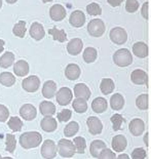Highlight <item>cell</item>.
<instances>
[{
  "instance_id": "1f68e13d",
  "label": "cell",
  "mask_w": 151,
  "mask_h": 159,
  "mask_svg": "<svg viewBox=\"0 0 151 159\" xmlns=\"http://www.w3.org/2000/svg\"><path fill=\"white\" fill-rule=\"evenodd\" d=\"M72 107L74 111H76L77 113H85L86 110H88V103L85 99H81V98H76V99L73 101L72 103Z\"/></svg>"
},
{
  "instance_id": "603a6c76",
  "label": "cell",
  "mask_w": 151,
  "mask_h": 159,
  "mask_svg": "<svg viewBox=\"0 0 151 159\" xmlns=\"http://www.w3.org/2000/svg\"><path fill=\"white\" fill-rule=\"evenodd\" d=\"M80 73H81V71H80V68L76 64H69L65 69V76L69 80L74 81L76 79H78Z\"/></svg>"
},
{
  "instance_id": "c3c4849f",
  "label": "cell",
  "mask_w": 151,
  "mask_h": 159,
  "mask_svg": "<svg viewBox=\"0 0 151 159\" xmlns=\"http://www.w3.org/2000/svg\"><path fill=\"white\" fill-rule=\"evenodd\" d=\"M108 3L113 7H116V6H119L122 3L123 0H107Z\"/></svg>"
},
{
  "instance_id": "ac0fdd59",
  "label": "cell",
  "mask_w": 151,
  "mask_h": 159,
  "mask_svg": "<svg viewBox=\"0 0 151 159\" xmlns=\"http://www.w3.org/2000/svg\"><path fill=\"white\" fill-rule=\"evenodd\" d=\"M133 52L136 57H140V59H144V57H148L149 55V47L146 43L142 41L136 42L133 45Z\"/></svg>"
},
{
  "instance_id": "7402d4cb",
  "label": "cell",
  "mask_w": 151,
  "mask_h": 159,
  "mask_svg": "<svg viewBox=\"0 0 151 159\" xmlns=\"http://www.w3.org/2000/svg\"><path fill=\"white\" fill-rule=\"evenodd\" d=\"M13 72H15L16 75L19 76V77H24L26 75H28L29 64L24 60L18 61V62L13 65Z\"/></svg>"
},
{
  "instance_id": "83f0119b",
  "label": "cell",
  "mask_w": 151,
  "mask_h": 159,
  "mask_svg": "<svg viewBox=\"0 0 151 159\" xmlns=\"http://www.w3.org/2000/svg\"><path fill=\"white\" fill-rule=\"evenodd\" d=\"M100 89L101 91H102L103 94H110L115 89V84H114L113 80L111 78H103L102 81H101L100 84Z\"/></svg>"
},
{
  "instance_id": "681fc988",
  "label": "cell",
  "mask_w": 151,
  "mask_h": 159,
  "mask_svg": "<svg viewBox=\"0 0 151 159\" xmlns=\"http://www.w3.org/2000/svg\"><path fill=\"white\" fill-rule=\"evenodd\" d=\"M144 143L147 147H150V133H146L144 136Z\"/></svg>"
},
{
  "instance_id": "277c9868",
  "label": "cell",
  "mask_w": 151,
  "mask_h": 159,
  "mask_svg": "<svg viewBox=\"0 0 151 159\" xmlns=\"http://www.w3.org/2000/svg\"><path fill=\"white\" fill-rule=\"evenodd\" d=\"M88 32L93 37H101L105 33V24L102 20L94 19L88 25Z\"/></svg>"
},
{
  "instance_id": "44dd1931",
  "label": "cell",
  "mask_w": 151,
  "mask_h": 159,
  "mask_svg": "<svg viewBox=\"0 0 151 159\" xmlns=\"http://www.w3.org/2000/svg\"><path fill=\"white\" fill-rule=\"evenodd\" d=\"M57 93V83L53 80H48L43 84L42 94L46 99H52L56 96Z\"/></svg>"
},
{
  "instance_id": "74e56055",
  "label": "cell",
  "mask_w": 151,
  "mask_h": 159,
  "mask_svg": "<svg viewBox=\"0 0 151 159\" xmlns=\"http://www.w3.org/2000/svg\"><path fill=\"white\" fill-rule=\"evenodd\" d=\"M7 124L12 131H20L23 127V121L16 116H12L9 118Z\"/></svg>"
},
{
  "instance_id": "b9f144b4",
  "label": "cell",
  "mask_w": 151,
  "mask_h": 159,
  "mask_svg": "<svg viewBox=\"0 0 151 159\" xmlns=\"http://www.w3.org/2000/svg\"><path fill=\"white\" fill-rule=\"evenodd\" d=\"M99 159H116V155L114 154V152L109 148H105L103 149L102 151L100 152V154L98 155Z\"/></svg>"
},
{
  "instance_id": "7a4b0ae2",
  "label": "cell",
  "mask_w": 151,
  "mask_h": 159,
  "mask_svg": "<svg viewBox=\"0 0 151 159\" xmlns=\"http://www.w3.org/2000/svg\"><path fill=\"white\" fill-rule=\"evenodd\" d=\"M114 64H116L119 67H127L133 62V56L129 49L121 48L114 52L113 56Z\"/></svg>"
},
{
  "instance_id": "e575fe53",
  "label": "cell",
  "mask_w": 151,
  "mask_h": 159,
  "mask_svg": "<svg viewBox=\"0 0 151 159\" xmlns=\"http://www.w3.org/2000/svg\"><path fill=\"white\" fill-rule=\"evenodd\" d=\"M26 31H27V29H26L25 21H19L12 28L13 35L16 37H20V38H24L26 35Z\"/></svg>"
},
{
  "instance_id": "9f6ffc18",
  "label": "cell",
  "mask_w": 151,
  "mask_h": 159,
  "mask_svg": "<svg viewBox=\"0 0 151 159\" xmlns=\"http://www.w3.org/2000/svg\"><path fill=\"white\" fill-rule=\"evenodd\" d=\"M2 7V0H0V8Z\"/></svg>"
},
{
  "instance_id": "5b68a950",
  "label": "cell",
  "mask_w": 151,
  "mask_h": 159,
  "mask_svg": "<svg viewBox=\"0 0 151 159\" xmlns=\"http://www.w3.org/2000/svg\"><path fill=\"white\" fill-rule=\"evenodd\" d=\"M58 147L53 140H45L41 146V155L45 159H53L57 156Z\"/></svg>"
},
{
  "instance_id": "cb8c5ba5",
  "label": "cell",
  "mask_w": 151,
  "mask_h": 159,
  "mask_svg": "<svg viewBox=\"0 0 151 159\" xmlns=\"http://www.w3.org/2000/svg\"><path fill=\"white\" fill-rule=\"evenodd\" d=\"M108 108V103L104 98H96L92 103V109L95 113H103Z\"/></svg>"
},
{
  "instance_id": "bcb514c9",
  "label": "cell",
  "mask_w": 151,
  "mask_h": 159,
  "mask_svg": "<svg viewBox=\"0 0 151 159\" xmlns=\"http://www.w3.org/2000/svg\"><path fill=\"white\" fill-rule=\"evenodd\" d=\"M9 116V111L4 105H0V122H5Z\"/></svg>"
},
{
  "instance_id": "30bf717a",
  "label": "cell",
  "mask_w": 151,
  "mask_h": 159,
  "mask_svg": "<svg viewBox=\"0 0 151 159\" xmlns=\"http://www.w3.org/2000/svg\"><path fill=\"white\" fill-rule=\"evenodd\" d=\"M49 16L53 21L60 22L63 21L66 16V9L61 4H55L53 5L49 9Z\"/></svg>"
},
{
  "instance_id": "60d3db41",
  "label": "cell",
  "mask_w": 151,
  "mask_h": 159,
  "mask_svg": "<svg viewBox=\"0 0 151 159\" xmlns=\"http://www.w3.org/2000/svg\"><path fill=\"white\" fill-rule=\"evenodd\" d=\"M86 11L90 16H100L102 13V8L96 2H92L86 6Z\"/></svg>"
},
{
  "instance_id": "6da1fadb",
  "label": "cell",
  "mask_w": 151,
  "mask_h": 159,
  "mask_svg": "<svg viewBox=\"0 0 151 159\" xmlns=\"http://www.w3.org/2000/svg\"><path fill=\"white\" fill-rule=\"evenodd\" d=\"M42 142V136L37 131H28L20 137V144L24 149H32L38 147Z\"/></svg>"
},
{
  "instance_id": "f5cc1de1",
  "label": "cell",
  "mask_w": 151,
  "mask_h": 159,
  "mask_svg": "<svg viewBox=\"0 0 151 159\" xmlns=\"http://www.w3.org/2000/svg\"><path fill=\"white\" fill-rule=\"evenodd\" d=\"M5 1L7 3H9V4H13V3H16L18 0H5Z\"/></svg>"
},
{
  "instance_id": "ab89813d",
  "label": "cell",
  "mask_w": 151,
  "mask_h": 159,
  "mask_svg": "<svg viewBox=\"0 0 151 159\" xmlns=\"http://www.w3.org/2000/svg\"><path fill=\"white\" fill-rule=\"evenodd\" d=\"M111 122H112V127L113 129L117 131L121 128V125L122 123L125 122V118L122 117V115L120 114H114L111 116Z\"/></svg>"
},
{
  "instance_id": "4dcf8cb0",
  "label": "cell",
  "mask_w": 151,
  "mask_h": 159,
  "mask_svg": "<svg viewBox=\"0 0 151 159\" xmlns=\"http://www.w3.org/2000/svg\"><path fill=\"white\" fill-rule=\"evenodd\" d=\"M82 57L85 63H88V64L94 63L97 60V57H98V52H97V49L94 48V47L89 46L85 49Z\"/></svg>"
},
{
  "instance_id": "f1b7e54d",
  "label": "cell",
  "mask_w": 151,
  "mask_h": 159,
  "mask_svg": "<svg viewBox=\"0 0 151 159\" xmlns=\"http://www.w3.org/2000/svg\"><path fill=\"white\" fill-rule=\"evenodd\" d=\"M48 34L53 36V38L56 40V41L59 42H65L67 40V34L65 32V30L63 29H58L57 27H53V28L48 30Z\"/></svg>"
},
{
  "instance_id": "ee69618b",
  "label": "cell",
  "mask_w": 151,
  "mask_h": 159,
  "mask_svg": "<svg viewBox=\"0 0 151 159\" xmlns=\"http://www.w3.org/2000/svg\"><path fill=\"white\" fill-rule=\"evenodd\" d=\"M71 116H72L71 110L65 109V110H62L61 112L58 114V119L59 121H61V122H67V121L70 120Z\"/></svg>"
},
{
  "instance_id": "f6af8a7d",
  "label": "cell",
  "mask_w": 151,
  "mask_h": 159,
  "mask_svg": "<svg viewBox=\"0 0 151 159\" xmlns=\"http://www.w3.org/2000/svg\"><path fill=\"white\" fill-rule=\"evenodd\" d=\"M146 151L143 148H136L132 152V159H145L146 158Z\"/></svg>"
},
{
  "instance_id": "d4e9b609",
  "label": "cell",
  "mask_w": 151,
  "mask_h": 159,
  "mask_svg": "<svg viewBox=\"0 0 151 159\" xmlns=\"http://www.w3.org/2000/svg\"><path fill=\"white\" fill-rule=\"evenodd\" d=\"M39 110L43 116H53L56 114V106L48 101H43L39 105Z\"/></svg>"
},
{
  "instance_id": "8992f818",
  "label": "cell",
  "mask_w": 151,
  "mask_h": 159,
  "mask_svg": "<svg viewBox=\"0 0 151 159\" xmlns=\"http://www.w3.org/2000/svg\"><path fill=\"white\" fill-rule=\"evenodd\" d=\"M110 39L113 43L118 45L125 44L127 40V33L123 28H120V27H116V28H113L111 31H110L109 34Z\"/></svg>"
},
{
  "instance_id": "ffe728a7",
  "label": "cell",
  "mask_w": 151,
  "mask_h": 159,
  "mask_svg": "<svg viewBox=\"0 0 151 159\" xmlns=\"http://www.w3.org/2000/svg\"><path fill=\"white\" fill-rule=\"evenodd\" d=\"M40 124H41V128L46 133H53L58 127L57 120L53 116H44Z\"/></svg>"
},
{
  "instance_id": "9c48e42d",
  "label": "cell",
  "mask_w": 151,
  "mask_h": 159,
  "mask_svg": "<svg viewBox=\"0 0 151 159\" xmlns=\"http://www.w3.org/2000/svg\"><path fill=\"white\" fill-rule=\"evenodd\" d=\"M86 125H88V127H89V133L94 134V136H97V134H100L102 133L103 124L98 117H96V116L89 117L88 120H86Z\"/></svg>"
},
{
  "instance_id": "d590c367",
  "label": "cell",
  "mask_w": 151,
  "mask_h": 159,
  "mask_svg": "<svg viewBox=\"0 0 151 159\" xmlns=\"http://www.w3.org/2000/svg\"><path fill=\"white\" fill-rule=\"evenodd\" d=\"M0 83L4 86L11 87L16 83V77L9 72H3L0 74Z\"/></svg>"
},
{
  "instance_id": "11a10c76",
  "label": "cell",
  "mask_w": 151,
  "mask_h": 159,
  "mask_svg": "<svg viewBox=\"0 0 151 159\" xmlns=\"http://www.w3.org/2000/svg\"><path fill=\"white\" fill-rule=\"evenodd\" d=\"M0 159H13V158H11V157H1Z\"/></svg>"
},
{
  "instance_id": "8d00e7d4",
  "label": "cell",
  "mask_w": 151,
  "mask_h": 159,
  "mask_svg": "<svg viewBox=\"0 0 151 159\" xmlns=\"http://www.w3.org/2000/svg\"><path fill=\"white\" fill-rule=\"evenodd\" d=\"M73 143L75 145V150L76 153L78 154H83L86 148V142L85 140V138L82 137H76L73 140Z\"/></svg>"
},
{
  "instance_id": "db71d44e",
  "label": "cell",
  "mask_w": 151,
  "mask_h": 159,
  "mask_svg": "<svg viewBox=\"0 0 151 159\" xmlns=\"http://www.w3.org/2000/svg\"><path fill=\"white\" fill-rule=\"evenodd\" d=\"M41 1H42L43 3H48V2H52L53 0H41Z\"/></svg>"
},
{
  "instance_id": "9a60e30c",
  "label": "cell",
  "mask_w": 151,
  "mask_h": 159,
  "mask_svg": "<svg viewBox=\"0 0 151 159\" xmlns=\"http://www.w3.org/2000/svg\"><path fill=\"white\" fill-rule=\"evenodd\" d=\"M69 23L75 28H80L85 23V16L81 11H74L69 18Z\"/></svg>"
},
{
  "instance_id": "52a82bcc",
  "label": "cell",
  "mask_w": 151,
  "mask_h": 159,
  "mask_svg": "<svg viewBox=\"0 0 151 159\" xmlns=\"http://www.w3.org/2000/svg\"><path fill=\"white\" fill-rule=\"evenodd\" d=\"M57 102L60 106H66L71 103L73 99V93L70 89L68 87H62L56 93Z\"/></svg>"
},
{
  "instance_id": "8fae6325",
  "label": "cell",
  "mask_w": 151,
  "mask_h": 159,
  "mask_svg": "<svg viewBox=\"0 0 151 159\" xmlns=\"http://www.w3.org/2000/svg\"><path fill=\"white\" fill-rule=\"evenodd\" d=\"M129 128L133 136L139 137L143 134L144 129H145V123L140 118H135V119L130 121V123L129 124Z\"/></svg>"
},
{
  "instance_id": "f546056e",
  "label": "cell",
  "mask_w": 151,
  "mask_h": 159,
  "mask_svg": "<svg viewBox=\"0 0 151 159\" xmlns=\"http://www.w3.org/2000/svg\"><path fill=\"white\" fill-rule=\"evenodd\" d=\"M15 63V55L11 52H6L0 57V67L1 68H9Z\"/></svg>"
},
{
  "instance_id": "4fadbf2b",
  "label": "cell",
  "mask_w": 151,
  "mask_h": 159,
  "mask_svg": "<svg viewBox=\"0 0 151 159\" xmlns=\"http://www.w3.org/2000/svg\"><path fill=\"white\" fill-rule=\"evenodd\" d=\"M83 48V42L80 38H74L70 40L67 44V52L71 56H77L81 52Z\"/></svg>"
},
{
  "instance_id": "3957f363",
  "label": "cell",
  "mask_w": 151,
  "mask_h": 159,
  "mask_svg": "<svg viewBox=\"0 0 151 159\" xmlns=\"http://www.w3.org/2000/svg\"><path fill=\"white\" fill-rule=\"evenodd\" d=\"M58 153L64 158H70L76 153L75 145L68 139H62L58 143Z\"/></svg>"
},
{
  "instance_id": "ba28073f",
  "label": "cell",
  "mask_w": 151,
  "mask_h": 159,
  "mask_svg": "<svg viewBox=\"0 0 151 159\" xmlns=\"http://www.w3.org/2000/svg\"><path fill=\"white\" fill-rule=\"evenodd\" d=\"M22 86L27 93H35L38 90L40 86V79L35 75L29 76L23 80Z\"/></svg>"
},
{
  "instance_id": "816d5d0a",
  "label": "cell",
  "mask_w": 151,
  "mask_h": 159,
  "mask_svg": "<svg viewBox=\"0 0 151 159\" xmlns=\"http://www.w3.org/2000/svg\"><path fill=\"white\" fill-rule=\"evenodd\" d=\"M116 159H130V158L127 154H120L118 157H116Z\"/></svg>"
},
{
  "instance_id": "2e32d148",
  "label": "cell",
  "mask_w": 151,
  "mask_h": 159,
  "mask_svg": "<svg viewBox=\"0 0 151 159\" xmlns=\"http://www.w3.org/2000/svg\"><path fill=\"white\" fill-rule=\"evenodd\" d=\"M130 79H132L133 83L138 84V85H142V84L147 83V81H148V76H147V73L144 70L136 69L132 72Z\"/></svg>"
},
{
  "instance_id": "d6986e66",
  "label": "cell",
  "mask_w": 151,
  "mask_h": 159,
  "mask_svg": "<svg viewBox=\"0 0 151 159\" xmlns=\"http://www.w3.org/2000/svg\"><path fill=\"white\" fill-rule=\"evenodd\" d=\"M90 94H92V91H90L86 84L78 83L74 86V96L76 98H81V99L88 101L89 99Z\"/></svg>"
},
{
  "instance_id": "6f0895ef",
  "label": "cell",
  "mask_w": 151,
  "mask_h": 159,
  "mask_svg": "<svg viewBox=\"0 0 151 159\" xmlns=\"http://www.w3.org/2000/svg\"><path fill=\"white\" fill-rule=\"evenodd\" d=\"M0 158H1V155H0Z\"/></svg>"
},
{
  "instance_id": "7bdbcfd3",
  "label": "cell",
  "mask_w": 151,
  "mask_h": 159,
  "mask_svg": "<svg viewBox=\"0 0 151 159\" xmlns=\"http://www.w3.org/2000/svg\"><path fill=\"white\" fill-rule=\"evenodd\" d=\"M126 9L127 12H135L139 9V1L138 0H126Z\"/></svg>"
},
{
  "instance_id": "d6a6232c",
  "label": "cell",
  "mask_w": 151,
  "mask_h": 159,
  "mask_svg": "<svg viewBox=\"0 0 151 159\" xmlns=\"http://www.w3.org/2000/svg\"><path fill=\"white\" fill-rule=\"evenodd\" d=\"M149 105H150V99L148 94L143 93L136 99V106L140 110H148Z\"/></svg>"
},
{
  "instance_id": "e0dca14e",
  "label": "cell",
  "mask_w": 151,
  "mask_h": 159,
  "mask_svg": "<svg viewBox=\"0 0 151 159\" xmlns=\"http://www.w3.org/2000/svg\"><path fill=\"white\" fill-rule=\"evenodd\" d=\"M30 36L35 40H41L45 35V31L43 26L38 22L33 23L30 27Z\"/></svg>"
},
{
  "instance_id": "836d02e7",
  "label": "cell",
  "mask_w": 151,
  "mask_h": 159,
  "mask_svg": "<svg viewBox=\"0 0 151 159\" xmlns=\"http://www.w3.org/2000/svg\"><path fill=\"white\" fill-rule=\"evenodd\" d=\"M79 130V124L76 121H71L66 125L65 129H64V134L66 138H71L78 133Z\"/></svg>"
},
{
  "instance_id": "7dc6e473",
  "label": "cell",
  "mask_w": 151,
  "mask_h": 159,
  "mask_svg": "<svg viewBox=\"0 0 151 159\" xmlns=\"http://www.w3.org/2000/svg\"><path fill=\"white\" fill-rule=\"evenodd\" d=\"M141 13H142L143 18H145L146 20L150 19V5L149 2H145L141 8Z\"/></svg>"
},
{
  "instance_id": "f907efd6",
  "label": "cell",
  "mask_w": 151,
  "mask_h": 159,
  "mask_svg": "<svg viewBox=\"0 0 151 159\" xmlns=\"http://www.w3.org/2000/svg\"><path fill=\"white\" fill-rule=\"evenodd\" d=\"M4 44H5L4 40L0 39V53H1L3 52V49H4Z\"/></svg>"
},
{
  "instance_id": "7c38bea8",
  "label": "cell",
  "mask_w": 151,
  "mask_h": 159,
  "mask_svg": "<svg viewBox=\"0 0 151 159\" xmlns=\"http://www.w3.org/2000/svg\"><path fill=\"white\" fill-rule=\"evenodd\" d=\"M20 115L22 118H24L25 120H33L37 115V111L36 108L31 104H26L24 106L21 107L20 109Z\"/></svg>"
},
{
  "instance_id": "5bb4252c",
  "label": "cell",
  "mask_w": 151,
  "mask_h": 159,
  "mask_svg": "<svg viewBox=\"0 0 151 159\" xmlns=\"http://www.w3.org/2000/svg\"><path fill=\"white\" fill-rule=\"evenodd\" d=\"M111 146L115 152H118V153L123 152L127 146V141H126V137L122 136V134H117V136H115L112 139Z\"/></svg>"
},
{
  "instance_id": "484cf974",
  "label": "cell",
  "mask_w": 151,
  "mask_h": 159,
  "mask_svg": "<svg viewBox=\"0 0 151 159\" xmlns=\"http://www.w3.org/2000/svg\"><path fill=\"white\" fill-rule=\"evenodd\" d=\"M110 106L115 111L121 110L125 107V98L120 93H114L110 99Z\"/></svg>"
},
{
  "instance_id": "f35d334b",
  "label": "cell",
  "mask_w": 151,
  "mask_h": 159,
  "mask_svg": "<svg viewBox=\"0 0 151 159\" xmlns=\"http://www.w3.org/2000/svg\"><path fill=\"white\" fill-rule=\"evenodd\" d=\"M5 143H6L5 150L7 151V152H9V153H13L15 150H16V141L15 136L11 134H6Z\"/></svg>"
},
{
  "instance_id": "4316f807",
  "label": "cell",
  "mask_w": 151,
  "mask_h": 159,
  "mask_svg": "<svg viewBox=\"0 0 151 159\" xmlns=\"http://www.w3.org/2000/svg\"><path fill=\"white\" fill-rule=\"evenodd\" d=\"M105 148H106V144L104 143L103 141H101V140L93 141L92 144H90V147H89L90 155L95 158H98V155L100 154V152Z\"/></svg>"
}]
</instances>
